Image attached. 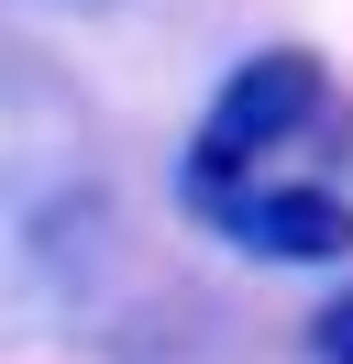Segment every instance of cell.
I'll return each instance as SVG.
<instances>
[{
  "instance_id": "4",
  "label": "cell",
  "mask_w": 353,
  "mask_h": 364,
  "mask_svg": "<svg viewBox=\"0 0 353 364\" xmlns=\"http://www.w3.org/2000/svg\"><path fill=\"white\" fill-rule=\"evenodd\" d=\"M342 364H353V353H342Z\"/></svg>"
},
{
  "instance_id": "3",
  "label": "cell",
  "mask_w": 353,
  "mask_h": 364,
  "mask_svg": "<svg viewBox=\"0 0 353 364\" xmlns=\"http://www.w3.org/2000/svg\"><path fill=\"white\" fill-rule=\"evenodd\" d=\"M309 353H320V364H342V353H353V287L331 298L320 320H309Z\"/></svg>"
},
{
  "instance_id": "1",
  "label": "cell",
  "mask_w": 353,
  "mask_h": 364,
  "mask_svg": "<svg viewBox=\"0 0 353 364\" xmlns=\"http://www.w3.org/2000/svg\"><path fill=\"white\" fill-rule=\"evenodd\" d=\"M320 111H331L320 55H309V45H254L232 77H221V100L199 111V144H188V166H176V199H188V221L221 199V188H243V177H254V155H265V144H298Z\"/></svg>"
},
{
  "instance_id": "2",
  "label": "cell",
  "mask_w": 353,
  "mask_h": 364,
  "mask_svg": "<svg viewBox=\"0 0 353 364\" xmlns=\"http://www.w3.org/2000/svg\"><path fill=\"white\" fill-rule=\"evenodd\" d=\"M199 221L221 232L232 254H254V265H342L353 254V188L331 177H287V188H221Z\"/></svg>"
}]
</instances>
